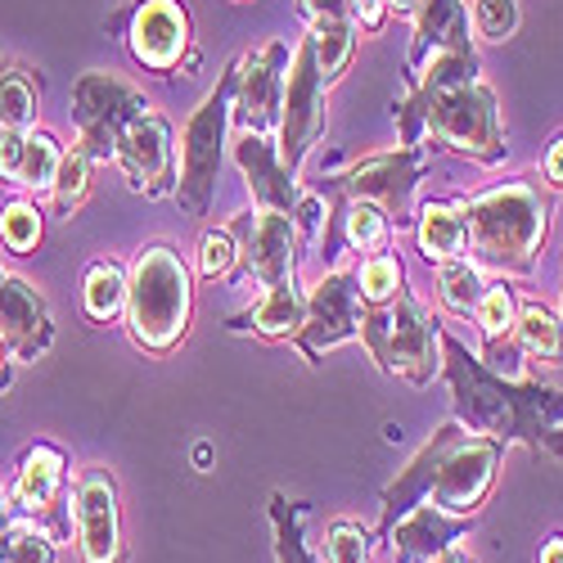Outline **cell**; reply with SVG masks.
<instances>
[{
    "instance_id": "cell-1",
    "label": "cell",
    "mask_w": 563,
    "mask_h": 563,
    "mask_svg": "<svg viewBox=\"0 0 563 563\" xmlns=\"http://www.w3.org/2000/svg\"><path fill=\"white\" fill-rule=\"evenodd\" d=\"M442 343V374L451 384V419L468 433L496 438L500 446L519 442L541 455V433L563 424V388L545 379H509L478 361L451 330H438Z\"/></svg>"
},
{
    "instance_id": "cell-2",
    "label": "cell",
    "mask_w": 563,
    "mask_h": 563,
    "mask_svg": "<svg viewBox=\"0 0 563 563\" xmlns=\"http://www.w3.org/2000/svg\"><path fill=\"white\" fill-rule=\"evenodd\" d=\"M500 455L505 446L496 438L468 433L464 424L446 419L442 429H433V438L410 455V464L384 487L379 496V532H388L406 509L433 500L446 514H474L487 505L496 474H500Z\"/></svg>"
},
{
    "instance_id": "cell-3",
    "label": "cell",
    "mask_w": 563,
    "mask_h": 563,
    "mask_svg": "<svg viewBox=\"0 0 563 563\" xmlns=\"http://www.w3.org/2000/svg\"><path fill=\"white\" fill-rule=\"evenodd\" d=\"M393 122L401 131V145H442L483 167H500L509 158L500 100L483 77L438 90H401L393 100Z\"/></svg>"
},
{
    "instance_id": "cell-4",
    "label": "cell",
    "mask_w": 563,
    "mask_h": 563,
    "mask_svg": "<svg viewBox=\"0 0 563 563\" xmlns=\"http://www.w3.org/2000/svg\"><path fill=\"white\" fill-rule=\"evenodd\" d=\"M460 203L468 221V262L478 271H492L500 279L537 271L554 217V203L537 180H496L478 195H460Z\"/></svg>"
},
{
    "instance_id": "cell-5",
    "label": "cell",
    "mask_w": 563,
    "mask_h": 563,
    "mask_svg": "<svg viewBox=\"0 0 563 563\" xmlns=\"http://www.w3.org/2000/svg\"><path fill=\"white\" fill-rule=\"evenodd\" d=\"M126 334L145 356H172L195 320V271L172 244H145L126 271Z\"/></svg>"
},
{
    "instance_id": "cell-6",
    "label": "cell",
    "mask_w": 563,
    "mask_h": 563,
    "mask_svg": "<svg viewBox=\"0 0 563 563\" xmlns=\"http://www.w3.org/2000/svg\"><path fill=\"white\" fill-rule=\"evenodd\" d=\"M438 330L442 324L410 289H401V298L388 307H365L361 316V343L369 347V356L379 361L384 374H393V379L410 388H429L442 374Z\"/></svg>"
},
{
    "instance_id": "cell-7",
    "label": "cell",
    "mask_w": 563,
    "mask_h": 563,
    "mask_svg": "<svg viewBox=\"0 0 563 563\" xmlns=\"http://www.w3.org/2000/svg\"><path fill=\"white\" fill-rule=\"evenodd\" d=\"M234 81H240V59H230L217 77V86L203 96V104L190 113L180 131V180H176V203L190 217H208L217 203V180L234 126Z\"/></svg>"
},
{
    "instance_id": "cell-8",
    "label": "cell",
    "mask_w": 563,
    "mask_h": 563,
    "mask_svg": "<svg viewBox=\"0 0 563 563\" xmlns=\"http://www.w3.org/2000/svg\"><path fill=\"white\" fill-rule=\"evenodd\" d=\"M429 167H433L429 145H397V150H384V154L356 158L352 167H343L339 176L324 180L320 190L374 203L393 221V230H406V225H415V208H419L415 190H419V180L429 176Z\"/></svg>"
},
{
    "instance_id": "cell-9",
    "label": "cell",
    "mask_w": 563,
    "mask_h": 563,
    "mask_svg": "<svg viewBox=\"0 0 563 563\" xmlns=\"http://www.w3.org/2000/svg\"><path fill=\"white\" fill-rule=\"evenodd\" d=\"M73 468L64 446L55 442H32L14 474L5 483V500L14 509V519H27L36 528H45L59 545L73 541Z\"/></svg>"
},
{
    "instance_id": "cell-10",
    "label": "cell",
    "mask_w": 563,
    "mask_h": 563,
    "mask_svg": "<svg viewBox=\"0 0 563 563\" xmlns=\"http://www.w3.org/2000/svg\"><path fill=\"white\" fill-rule=\"evenodd\" d=\"M150 109H154L150 96L135 81H126L118 73H81L73 81L68 118H73V131H77V145L96 163H113L118 135Z\"/></svg>"
},
{
    "instance_id": "cell-11",
    "label": "cell",
    "mask_w": 563,
    "mask_h": 563,
    "mask_svg": "<svg viewBox=\"0 0 563 563\" xmlns=\"http://www.w3.org/2000/svg\"><path fill=\"white\" fill-rule=\"evenodd\" d=\"M109 32L122 36L131 59L154 77H172L180 64H195V19L185 0H135L131 10L109 19Z\"/></svg>"
},
{
    "instance_id": "cell-12",
    "label": "cell",
    "mask_w": 563,
    "mask_h": 563,
    "mask_svg": "<svg viewBox=\"0 0 563 563\" xmlns=\"http://www.w3.org/2000/svg\"><path fill=\"white\" fill-rule=\"evenodd\" d=\"M365 302L356 294V262H339L330 275H320L307 289V320L298 330V352L307 365H320L334 347L361 343Z\"/></svg>"
},
{
    "instance_id": "cell-13",
    "label": "cell",
    "mask_w": 563,
    "mask_h": 563,
    "mask_svg": "<svg viewBox=\"0 0 563 563\" xmlns=\"http://www.w3.org/2000/svg\"><path fill=\"white\" fill-rule=\"evenodd\" d=\"M324 77L316 68L311 55V41L302 36L294 45V59H289V77H285V109H279V126H275V150L279 163H285L294 176L302 172V163L311 158V150L324 140Z\"/></svg>"
},
{
    "instance_id": "cell-14",
    "label": "cell",
    "mask_w": 563,
    "mask_h": 563,
    "mask_svg": "<svg viewBox=\"0 0 563 563\" xmlns=\"http://www.w3.org/2000/svg\"><path fill=\"white\" fill-rule=\"evenodd\" d=\"M73 541L81 563H126L118 478L104 464H86L73 483Z\"/></svg>"
},
{
    "instance_id": "cell-15",
    "label": "cell",
    "mask_w": 563,
    "mask_h": 563,
    "mask_svg": "<svg viewBox=\"0 0 563 563\" xmlns=\"http://www.w3.org/2000/svg\"><path fill=\"white\" fill-rule=\"evenodd\" d=\"M113 167L122 172L131 195L145 199H176V131L163 113H140L113 145Z\"/></svg>"
},
{
    "instance_id": "cell-16",
    "label": "cell",
    "mask_w": 563,
    "mask_h": 563,
    "mask_svg": "<svg viewBox=\"0 0 563 563\" xmlns=\"http://www.w3.org/2000/svg\"><path fill=\"white\" fill-rule=\"evenodd\" d=\"M234 234V249H240V271L244 279H257V285H279V279H294L298 275V225L285 212H271V208H249L240 212L230 225Z\"/></svg>"
},
{
    "instance_id": "cell-17",
    "label": "cell",
    "mask_w": 563,
    "mask_h": 563,
    "mask_svg": "<svg viewBox=\"0 0 563 563\" xmlns=\"http://www.w3.org/2000/svg\"><path fill=\"white\" fill-rule=\"evenodd\" d=\"M294 45L266 41L257 51L240 55V81H234V126L275 135L279 109H285V77H289Z\"/></svg>"
},
{
    "instance_id": "cell-18",
    "label": "cell",
    "mask_w": 563,
    "mask_h": 563,
    "mask_svg": "<svg viewBox=\"0 0 563 563\" xmlns=\"http://www.w3.org/2000/svg\"><path fill=\"white\" fill-rule=\"evenodd\" d=\"M0 339L19 365L41 361L55 347V316L23 275H0Z\"/></svg>"
},
{
    "instance_id": "cell-19",
    "label": "cell",
    "mask_w": 563,
    "mask_h": 563,
    "mask_svg": "<svg viewBox=\"0 0 563 563\" xmlns=\"http://www.w3.org/2000/svg\"><path fill=\"white\" fill-rule=\"evenodd\" d=\"M234 163H240V172H244L253 208H271V212H285V217L298 212V199H302L298 176L279 163V150H275L271 135L240 131L234 135Z\"/></svg>"
},
{
    "instance_id": "cell-20",
    "label": "cell",
    "mask_w": 563,
    "mask_h": 563,
    "mask_svg": "<svg viewBox=\"0 0 563 563\" xmlns=\"http://www.w3.org/2000/svg\"><path fill=\"white\" fill-rule=\"evenodd\" d=\"M468 528H474V519H464V514H446V509H438L433 500H424V505L406 509L401 519H397L388 532H379V537L388 541L393 563H429V559H438L446 545L464 541Z\"/></svg>"
},
{
    "instance_id": "cell-21",
    "label": "cell",
    "mask_w": 563,
    "mask_h": 563,
    "mask_svg": "<svg viewBox=\"0 0 563 563\" xmlns=\"http://www.w3.org/2000/svg\"><path fill=\"white\" fill-rule=\"evenodd\" d=\"M59 158H64V145L51 131L41 126L0 131V185H14V190H27V195H51V185L59 176Z\"/></svg>"
},
{
    "instance_id": "cell-22",
    "label": "cell",
    "mask_w": 563,
    "mask_h": 563,
    "mask_svg": "<svg viewBox=\"0 0 563 563\" xmlns=\"http://www.w3.org/2000/svg\"><path fill=\"white\" fill-rule=\"evenodd\" d=\"M307 320V289L294 279H279V285H266L253 307H244L240 316L225 320V334H253L266 343H294L298 330Z\"/></svg>"
},
{
    "instance_id": "cell-23",
    "label": "cell",
    "mask_w": 563,
    "mask_h": 563,
    "mask_svg": "<svg viewBox=\"0 0 563 563\" xmlns=\"http://www.w3.org/2000/svg\"><path fill=\"white\" fill-rule=\"evenodd\" d=\"M446 51H474V36H468V5L464 0H419L406 73H415L424 59L446 55Z\"/></svg>"
},
{
    "instance_id": "cell-24",
    "label": "cell",
    "mask_w": 563,
    "mask_h": 563,
    "mask_svg": "<svg viewBox=\"0 0 563 563\" xmlns=\"http://www.w3.org/2000/svg\"><path fill=\"white\" fill-rule=\"evenodd\" d=\"M474 320L483 330V352H487V365L496 374H509V379H519L523 369V356L514 347V320H519V294H514L505 279L483 289L478 307H474Z\"/></svg>"
},
{
    "instance_id": "cell-25",
    "label": "cell",
    "mask_w": 563,
    "mask_h": 563,
    "mask_svg": "<svg viewBox=\"0 0 563 563\" xmlns=\"http://www.w3.org/2000/svg\"><path fill=\"white\" fill-rule=\"evenodd\" d=\"M415 244L429 266H446L468 253V221H464L460 195L424 199L415 208Z\"/></svg>"
},
{
    "instance_id": "cell-26",
    "label": "cell",
    "mask_w": 563,
    "mask_h": 563,
    "mask_svg": "<svg viewBox=\"0 0 563 563\" xmlns=\"http://www.w3.org/2000/svg\"><path fill=\"white\" fill-rule=\"evenodd\" d=\"M514 347H519L523 365L537 369H559L563 365V316L545 307L541 298H519V320H514Z\"/></svg>"
},
{
    "instance_id": "cell-27",
    "label": "cell",
    "mask_w": 563,
    "mask_h": 563,
    "mask_svg": "<svg viewBox=\"0 0 563 563\" xmlns=\"http://www.w3.org/2000/svg\"><path fill=\"white\" fill-rule=\"evenodd\" d=\"M324 195V190H320ZM334 234H343V244H347V253H379V249H388L393 244V221L374 208V203H361V199H343V195H334V217H330V225H324V249H330V240Z\"/></svg>"
},
{
    "instance_id": "cell-28",
    "label": "cell",
    "mask_w": 563,
    "mask_h": 563,
    "mask_svg": "<svg viewBox=\"0 0 563 563\" xmlns=\"http://www.w3.org/2000/svg\"><path fill=\"white\" fill-rule=\"evenodd\" d=\"M126 307V266L113 257H100L86 266L81 279V311L90 324H113Z\"/></svg>"
},
{
    "instance_id": "cell-29",
    "label": "cell",
    "mask_w": 563,
    "mask_h": 563,
    "mask_svg": "<svg viewBox=\"0 0 563 563\" xmlns=\"http://www.w3.org/2000/svg\"><path fill=\"white\" fill-rule=\"evenodd\" d=\"M36 104H41V77L23 64L0 68V131L36 126Z\"/></svg>"
},
{
    "instance_id": "cell-30",
    "label": "cell",
    "mask_w": 563,
    "mask_h": 563,
    "mask_svg": "<svg viewBox=\"0 0 563 563\" xmlns=\"http://www.w3.org/2000/svg\"><path fill=\"white\" fill-rule=\"evenodd\" d=\"M307 505L289 500L285 492H271V528H275V563H316L307 541Z\"/></svg>"
},
{
    "instance_id": "cell-31",
    "label": "cell",
    "mask_w": 563,
    "mask_h": 563,
    "mask_svg": "<svg viewBox=\"0 0 563 563\" xmlns=\"http://www.w3.org/2000/svg\"><path fill=\"white\" fill-rule=\"evenodd\" d=\"M401 289H406V266L393 249L356 257V294L365 307H388L401 298Z\"/></svg>"
},
{
    "instance_id": "cell-32",
    "label": "cell",
    "mask_w": 563,
    "mask_h": 563,
    "mask_svg": "<svg viewBox=\"0 0 563 563\" xmlns=\"http://www.w3.org/2000/svg\"><path fill=\"white\" fill-rule=\"evenodd\" d=\"M307 41H311V55H316V68L324 77V86H334L352 55H356V23H320V27H307Z\"/></svg>"
},
{
    "instance_id": "cell-33",
    "label": "cell",
    "mask_w": 563,
    "mask_h": 563,
    "mask_svg": "<svg viewBox=\"0 0 563 563\" xmlns=\"http://www.w3.org/2000/svg\"><path fill=\"white\" fill-rule=\"evenodd\" d=\"M45 240V212L36 199H10L0 208V244L14 257H32Z\"/></svg>"
},
{
    "instance_id": "cell-34",
    "label": "cell",
    "mask_w": 563,
    "mask_h": 563,
    "mask_svg": "<svg viewBox=\"0 0 563 563\" xmlns=\"http://www.w3.org/2000/svg\"><path fill=\"white\" fill-rule=\"evenodd\" d=\"M90 176H96V158H90L81 145H68L59 158V176L51 185V203L59 217H73L90 199Z\"/></svg>"
},
{
    "instance_id": "cell-35",
    "label": "cell",
    "mask_w": 563,
    "mask_h": 563,
    "mask_svg": "<svg viewBox=\"0 0 563 563\" xmlns=\"http://www.w3.org/2000/svg\"><path fill=\"white\" fill-rule=\"evenodd\" d=\"M483 289H487V271H478L468 257L438 266V298H442V307L451 316H474Z\"/></svg>"
},
{
    "instance_id": "cell-36",
    "label": "cell",
    "mask_w": 563,
    "mask_h": 563,
    "mask_svg": "<svg viewBox=\"0 0 563 563\" xmlns=\"http://www.w3.org/2000/svg\"><path fill=\"white\" fill-rule=\"evenodd\" d=\"M0 563H59V541L27 519H14L0 532Z\"/></svg>"
},
{
    "instance_id": "cell-37",
    "label": "cell",
    "mask_w": 563,
    "mask_h": 563,
    "mask_svg": "<svg viewBox=\"0 0 563 563\" xmlns=\"http://www.w3.org/2000/svg\"><path fill=\"white\" fill-rule=\"evenodd\" d=\"M519 23H523L519 0H474V10H468V27L487 45H505L519 32Z\"/></svg>"
},
{
    "instance_id": "cell-38",
    "label": "cell",
    "mask_w": 563,
    "mask_h": 563,
    "mask_svg": "<svg viewBox=\"0 0 563 563\" xmlns=\"http://www.w3.org/2000/svg\"><path fill=\"white\" fill-rule=\"evenodd\" d=\"M324 563H374V537L356 519H334L324 528Z\"/></svg>"
},
{
    "instance_id": "cell-39",
    "label": "cell",
    "mask_w": 563,
    "mask_h": 563,
    "mask_svg": "<svg viewBox=\"0 0 563 563\" xmlns=\"http://www.w3.org/2000/svg\"><path fill=\"white\" fill-rule=\"evenodd\" d=\"M234 266H240V249H234L230 230H208L199 240V275L203 279H225Z\"/></svg>"
},
{
    "instance_id": "cell-40",
    "label": "cell",
    "mask_w": 563,
    "mask_h": 563,
    "mask_svg": "<svg viewBox=\"0 0 563 563\" xmlns=\"http://www.w3.org/2000/svg\"><path fill=\"white\" fill-rule=\"evenodd\" d=\"M347 10H352V23H356V32H365V36H379L384 27H388V0H347Z\"/></svg>"
},
{
    "instance_id": "cell-41",
    "label": "cell",
    "mask_w": 563,
    "mask_h": 563,
    "mask_svg": "<svg viewBox=\"0 0 563 563\" xmlns=\"http://www.w3.org/2000/svg\"><path fill=\"white\" fill-rule=\"evenodd\" d=\"M298 14H302L307 27H320V23H352L347 0H298Z\"/></svg>"
},
{
    "instance_id": "cell-42",
    "label": "cell",
    "mask_w": 563,
    "mask_h": 563,
    "mask_svg": "<svg viewBox=\"0 0 563 563\" xmlns=\"http://www.w3.org/2000/svg\"><path fill=\"white\" fill-rule=\"evenodd\" d=\"M541 176H545L550 190H563V131L550 135V145L541 154Z\"/></svg>"
},
{
    "instance_id": "cell-43",
    "label": "cell",
    "mask_w": 563,
    "mask_h": 563,
    "mask_svg": "<svg viewBox=\"0 0 563 563\" xmlns=\"http://www.w3.org/2000/svg\"><path fill=\"white\" fill-rule=\"evenodd\" d=\"M14 352L5 347V339H0V393H10V384H14Z\"/></svg>"
},
{
    "instance_id": "cell-44",
    "label": "cell",
    "mask_w": 563,
    "mask_h": 563,
    "mask_svg": "<svg viewBox=\"0 0 563 563\" xmlns=\"http://www.w3.org/2000/svg\"><path fill=\"white\" fill-rule=\"evenodd\" d=\"M429 563H478V554L468 550V545H460V541H455V545H446V550H442L438 559H429Z\"/></svg>"
},
{
    "instance_id": "cell-45",
    "label": "cell",
    "mask_w": 563,
    "mask_h": 563,
    "mask_svg": "<svg viewBox=\"0 0 563 563\" xmlns=\"http://www.w3.org/2000/svg\"><path fill=\"white\" fill-rule=\"evenodd\" d=\"M537 563H563V532H554V537H545V541H541Z\"/></svg>"
},
{
    "instance_id": "cell-46",
    "label": "cell",
    "mask_w": 563,
    "mask_h": 563,
    "mask_svg": "<svg viewBox=\"0 0 563 563\" xmlns=\"http://www.w3.org/2000/svg\"><path fill=\"white\" fill-rule=\"evenodd\" d=\"M541 451H545V455H554V460L563 464V424H554L550 433H541Z\"/></svg>"
},
{
    "instance_id": "cell-47",
    "label": "cell",
    "mask_w": 563,
    "mask_h": 563,
    "mask_svg": "<svg viewBox=\"0 0 563 563\" xmlns=\"http://www.w3.org/2000/svg\"><path fill=\"white\" fill-rule=\"evenodd\" d=\"M415 10H419V0H388V14L393 19H415Z\"/></svg>"
},
{
    "instance_id": "cell-48",
    "label": "cell",
    "mask_w": 563,
    "mask_h": 563,
    "mask_svg": "<svg viewBox=\"0 0 563 563\" xmlns=\"http://www.w3.org/2000/svg\"><path fill=\"white\" fill-rule=\"evenodd\" d=\"M559 316H563V302H559Z\"/></svg>"
}]
</instances>
